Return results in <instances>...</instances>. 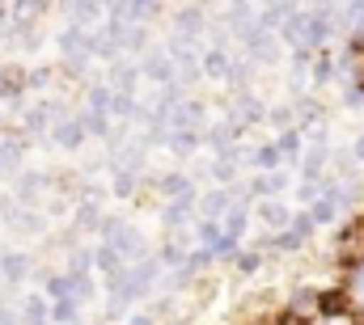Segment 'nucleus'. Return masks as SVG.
<instances>
[{
	"label": "nucleus",
	"mask_w": 364,
	"mask_h": 325,
	"mask_svg": "<svg viewBox=\"0 0 364 325\" xmlns=\"http://www.w3.org/2000/svg\"><path fill=\"white\" fill-rule=\"evenodd\" d=\"M203 72H208V77H229V55H225V51H208Z\"/></svg>",
	"instance_id": "obj_15"
},
{
	"label": "nucleus",
	"mask_w": 364,
	"mask_h": 325,
	"mask_svg": "<svg viewBox=\"0 0 364 325\" xmlns=\"http://www.w3.org/2000/svg\"><path fill=\"white\" fill-rule=\"evenodd\" d=\"M250 165H255L259 173H279V153H275V144L255 148V153H250Z\"/></svg>",
	"instance_id": "obj_9"
},
{
	"label": "nucleus",
	"mask_w": 364,
	"mask_h": 325,
	"mask_svg": "<svg viewBox=\"0 0 364 325\" xmlns=\"http://www.w3.org/2000/svg\"><path fill=\"white\" fill-rule=\"evenodd\" d=\"M85 140V127L77 123V119H68V123H60L55 127V144H64V148H77Z\"/></svg>",
	"instance_id": "obj_10"
},
{
	"label": "nucleus",
	"mask_w": 364,
	"mask_h": 325,
	"mask_svg": "<svg viewBox=\"0 0 364 325\" xmlns=\"http://www.w3.org/2000/svg\"><path fill=\"white\" fill-rule=\"evenodd\" d=\"M272 325H305V321H301V317H292V313H279Z\"/></svg>",
	"instance_id": "obj_20"
},
{
	"label": "nucleus",
	"mask_w": 364,
	"mask_h": 325,
	"mask_svg": "<svg viewBox=\"0 0 364 325\" xmlns=\"http://www.w3.org/2000/svg\"><path fill=\"white\" fill-rule=\"evenodd\" d=\"M284 186H288V177H284V173H259V177H255V186H250V194L267 203V199H275Z\"/></svg>",
	"instance_id": "obj_5"
},
{
	"label": "nucleus",
	"mask_w": 364,
	"mask_h": 325,
	"mask_svg": "<svg viewBox=\"0 0 364 325\" xmlns=\"http://www.w3.org/2000/svg\"><path fill=\"white\" fill-rule=\"evenodd\" d=\"M161 220H166V228H182V224L191 220V199H178V203H170V207L161 211Z\"/></svg>",
	"instance_id": "obj_11"
},
{
	"label": "nucleus",
	"mask_w": 364,
	"mask_h": 325,
	"mask_svg": "<svg viewBox=\"0 0 364 325\" xmlns=\"http://www.w3.org/2000/svg\"><path fill=\"white\" fill-rule=\"evenodd\" d=\"M335 262L348 266V270L364 266V216H356V220L335 237Z\"/></svg>",
	"instance_id": "obj_1"
},
{
	"label": "nucleus",
	"mask_w": 364,
	"mask_h": 325,
	"mask_svg": "<svg viewBox=\"0 0 364 325\" xmlns=\"http://www.w3.org/2000/svg\"><path fill=\"white\" fill-rule=\"evenodd\" d=\"M47 317H51V309H47L43 296H30V300L21 304V321L26 325H47Z\"/></svg>",
	"instance_id": "obj_8"
},
{
	"label": "nucleus",
	"mask_w": 364,
	"mask_h": 325,
	"mask_svg": "<svg viewBox=\"0 0 364 325\" xmlns=\"http://www.w3.org/2000/svg\"><path fill=\"white\" fill-rule=\"evenodd\" d=\"M161 194H170L174 203H178V199H195L191 177H182V173H166V177H161Z\"/></svg>",
	"instance_id": "obj_7"
},
{
	"label": "nucleus",
	"mask_w": 364,
	"mask_h": 325,
	"mask_svg": "<svg viewBox=\"0 0 364 325\" xmlns=\"http://www.w3.org/2000/svg\"><path fill=\"white\" fill-rule=\"evenodd\" d=\"M352 161H356V165H364V136L356 140V144H352Z\"/></svg>",
	"instance_id": "obj_19"
},
{
	"label": "nucleus",
	"mask_w": 364,
	"mask_h": 325,
	"mask_svg": "<svg viewBox=\"0 0 364 325\" xmlns=\"http://www.w3.org/2000/svg\"><path fill=\"white\" fill-rule=\"evenodd\" d=\"M259 266H263V258H259V253H242V258H237V275H255Z\"/></svg>",
	"instance_id": "obj_17"
},
{
	"label": "nucleus",
	"mask_w": 364,
	"mask_h": 325,
	"mask_svg": "<svg viewBox=\"0 0 364 325\" xmlns=\"http://www.w3.org/2000/svg\"><path fill=\"white\" fill-rule=\"evenodd\" d=\"M153 81H174V64H170V55H149V68H144Z\"/></svg>",
	"instance_id": "obj_12"
},
{
	"label": "nucleus",
	"mask_w": 364,
	"mask_h": 325,
	"mask_svg": "<svg viewBox=\"0 0 364 325\" xmlns=\"http://www.w3.org/2000/svg\"><path fill=\"white\" fill-rule=\"evenodd\" d=\"M259 220L267 224V233H284V228L292 224V211H288L284 203H275V199H267V203H259Z\"/></svg>",
	"instance_id": "obj_3"
},
{
	"label": "nucleus",
	"mask_w": 364,
	"mask_h": 325,
	"mask_svg": "<svg viewBox=\"0 0 364 325\" xmlns=\"http://www.w3.org/2000/svg\"><path fill=\"white\" fill-rule=\"evenodd\" d=\"M331 77H335V60H331V55H318V60H314V81L326 84Z\"/></svg>",
	"instance_id": "obj_16"
},
{
	"label": "nucleus",
	"mask_w": 364,
	"mask_h": 325,
	"mask_svg": "<svg viewBox=\"0 0 364 325\" xmlns=\"http://www.w3.org/2000/svg\"><path fill=\"white\" fill-rule=\"evenodd\" d=\"M267 119H272L275 127H288V119H292V114H288V110H272V114H267Z\"/></svg>",
	"instance_id": "obj_18"
},
{
	"label": "nucleus",
	"mask_w": 364,
	"mask_h": 325,
	"mask_svg": "<svg viewBox=\"0 0 364 325\" xmlns=\"http://www.w3.org/2000/svg\"><path fill=\"white\" fill-rule=\"evenodd\" d=\"M0 275L4 279H21L26 275V253H0Z\"/></svg>",
	"instance_id": "obj_14"
},
{
	"label": "nucleus",
	"mask_w": 364,
	"mask_h": 325,
	"mask_svg": "<svg viewBox=\"0 0 364 325\" xmlns=\"http://www.w3.org/2000/svg\"><path fill=\"white\" fill-rule=\"evenodd\" d=\"M233 203H229V194L225 190H212V194H203V203H199V224H216L225 211H229Z\"/></svg>",
	"instance_id": "obj_4"
},
{
	"label": "nucleus",
	"mask_w": 364,
	"mask_h": 325,
	"mask_svg": "<svg viewBox=\"0 0 364 325\" xmlns=\"http://www.w3.org/2000/svg\"><path fill=\"white\" fill-rule=\"evenodd\" d=\"M288 313H292V317H301V321H305L309 313H318V292H314V287H296V292H292Z\"/></svg>",
	"instance_id": "obj_6"
},
{
	"label": "nucleus",
	"mask_w": 364,
	"mask_h": 325,
	"mask_svg": "<svg viewBox=\"0 0 364 325\" xmlns=\"http://www.w3.org/2000/svg\"><path fill=\"white\" fill-rule=\"evenodd\" d=\"M275 153H279V161H284V157H296V153H301V131L288 127V131L275 140Z\"/></svg>",
	"instance_id": "obj_13"
},
{
	"label": "nucleus",
	"mask_w": 364,
	"mask_h": 325,
	"mask_svg": "<svg viewBox=\"0 0 364 325\" xmlns=\"http://www.w3.org/2000/svg\"><path fill=\"white\" fill-rule=\"evenodd\" d=\"M309 237H314V220H309V211H305V216H292V224H288L279 237H272V241L279 245V249H301Z\"/></svg>",
	"instance_id": "obj_2"
}]
</instances>
